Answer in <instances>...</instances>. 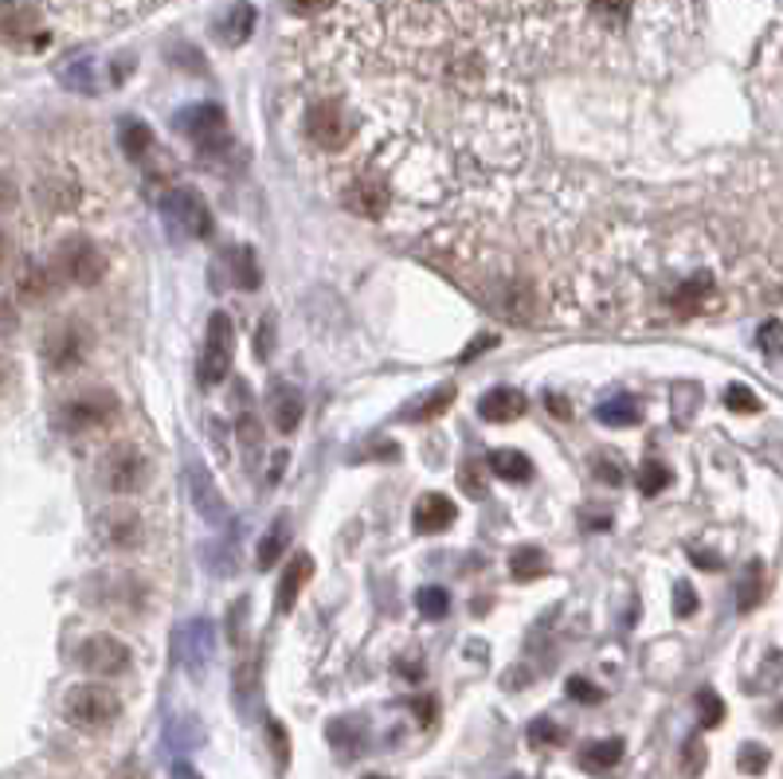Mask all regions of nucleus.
<instances>
[{"instance_id":"f8f14e48","label":"nucleus","mask_w":783,"mask_h":779,"mask_svg":"<svg viewBox=\"0 0 783 779\" xmlns=\"http://www.w3.org/2000/svg\"><path fill=\"white\" fill-rule=\"evenodd\" d=\"M212 651H216V631H212L208 619H192L177 631V658L189 669L192 678H201L212 662Z\"/></svg>"},{"instance_id":"de8ad7c7","label":"nucleus","mask_w":783,"mask_h":779,"mask_svg":"<svg viewBox=\"0 0 783 779\" xmlns=\"http://www.w3.org/2000/svg\"><path fill=\"white\" fill-rule=\"evenodd\" d=\"M16 201H20L16 181H12V176L0 169V211H12V208H16Z\"/></svg>"},{"instance_id":"aec40b11","label":"nucleus","mask_w":783,"mask_h":779,"mask_svg":"<svg viewBox=\"0 0 783 779\" xmlns=\"http://www.w3.org/2000/svg\"><path fill=\"white\" fill-rule=\"evenodd\" d=\"M529 412V400L518 392V388H493L478 400V415L486 423H510V420H521Z\"/></svg>"},{"instance_id":"bb28decb","label":"nucleus","mask_w":783,"mask_h":779,"mask_svg":"<svg viewBox=\"0 0 783 779\" xmlns=\"http://www.w3.org/2000/svg\"><path fill=\"white\" fill-rule=\"evenodd\" d=\"M760 599H764V564L752 560V564L745 569V576H740V587H737V611L740 615L757 611Z\"/></svg>"},{"instance_id":"a878e982","label":"nucleus","mask_w":783,"mask_h":779,"mask_svg":"<svg viewBox=\"0 0 783 779\" xmlns=\"http://www.w3.org/2000/svg\"><path fill=\"white\" fill-rule=\"evenodd\" d=\"M251 32H256V9H251V4H236V9L224 16V24H219V39L228 47L247 44Z\"/></svg>"},{"instance_id":"dca6fc26","label":"nucleus","mask_w":783,"mask_h":779,"mask_svg":"<svg viewBox=\"0 0 783 779\" xmlns=\"http://www.w3.org/2000/svg\"><path fill=\"white\" fill-rule=\"evenodd\" d=\"M99 584H102L99 599H102L106 607H114V611H122V615L137 611V607L146 604V587H141V580H137V576H129V572H114V576H102Z\"/></svg>"},{"instance_id":"ddd939ff","label":"nucleus","mask_w":783,"mask_h":779,"mask_svg":"<svg viewBox=\"0 0 783 779\" xmlns=\"http://www.w3.org/2000/svg\"><path fill=\"white\" fill-rule=\"evenodd\" d=\"M224 126H228V118H224V111H219L216 102H201V106H184L181 114H177V129H181L184 138L196 141V146H212V141L224 138Z\"/></svg>"},{"instance_id":"2f4dec72","label":"nucleus","mask_w":783,"mask_h":779,"mask_svg":"<svg viewBox=\"0 0 783 779\" xmlns=\"http://www.w3.org/2000/svg\"><path fill=\"white\" fill-rule=\"evenodd\" d=\"M666 486H670V470L655 459L643 462V470H638V490H643L647 497H655V494H662Z\"/></svg>"},{"instance_id":"20e7f679","label":"nucleus","mask_w":783,"mask_h":779,"mask_svg":"<svg viewBox=\"0 0 783 779\" xmlns=\"http://www.w3.org/2000/svg\"><path fill=\"white\" fill-rule=\"evenodd\" d=\"M64 717L75 724V729H106L122 717V697L110 686H99V681H82V686H71L64 694Z\"/></svg>"},{"instance_id":"f03ea898","label":"nucleus","mask_w":783,"mask_h":779,"mask_svg":"<svg viewBox=\"0 0 783 779\" xmlns=\"http://www.w3.org/2000/svg\"><path fill=\"white\" fill-rule=\"evenodd\" d=\"M353 134H356L353 111L338 99L314 102L306 118H302V138H306V146L321 149V153H341L345 146H353Z\"/></svg>"},{"instance_id":"49530a36","label":"nucleus","mask_w":783,"mask_h":779,"mask_svg":"<svg viewBox=\"0 0 783 779\" xmlns=\"http://www.w3.org/2000/svg\"><path fill=\"white\" fill-rule=\"evenodd\" d=\"M702 768H705V744L697 741V736H693V741L685 744V760H682V771L693 779V776H697V771H702Z\"/></svg>"},{"instance_id":"f704fd0d","label":"nucleus","mask_w":783,"mask_h":779,"mask_svg":"<svg viewBox=\"0 0 783 779\" xmlns=\"http://www.w3.org/2000/svg\"><path fill=\"white\" fill-rule=\"evenodd\" d=\"M697 709H702L705 729H717V724L725 721V701H720L713 689H702V694H697Z\"/></svg>"},{"instance_id":"58836bf2","label":"nucleus","mask_w":783,"mask_h":779,"mask_svg":"<svg viewBox=\"0 0 783 779\" xmlns=\"http://www.w3.org/2000/svg\"><path fill=\"white\" fill-rule=\"evenodd\" d=\"M236 435H239V443H243L247 455H259V447H263V432H259L256 415H243V420H239V427H236Z\"/></svg>"},{"instance_id":"423d86ee","label":"nucleus","mask_w":783,"mask_h":779,"mask_svg":"<svg viewBox=\"0 0 783 779\" xmlns=\"http://www.w3.org/2000/svg\"><path fill=\"white\" fill-rule=\"evenodd\" d=\"M161 216L169 231L181 239H208L212 236V208L196 188H173L164 193Z\"/></svg>"},{"instance_id":"603ef678","label":"nucleus","mask_w":783,"mask_h":779,"mask_svg":"<svg viewBox=\"0 0 783 779\" xmlns=\"http://www.w3.org/2000/svg\"><path fill=\"white\" fill-rule=\"evenodd\" d=\"M493 341H498V337H483V341H470V345H466V348H463V365H466V360H474V357H478V353H486V348H490V345H493Z\"/></svg>"},{"instance_id":"6e6d98bb","label":"nucleus","mask_w":783,"mask_h":779,"mask_svg":"<svg viewBox=\"0 0 783 779\" xmlns=\"http://www.w3.org/2000/svg\"><path fill=\"white\" fill-rule=\"evenodd\" d=\"M690 560L697 564V569H710V572L720 569V557H710V552H690Z\"/></svg>"},{"instance_id":"09e8293b","label":"nucleus","mask_w":783,"mask_h":779,"mask_svg":"<svg viewBox=\"0 0 783 779\" xmlns=\"http://www.w3.org/2000/svg\"><path fill=\"white\" fill-rule=\"evenodd\" d=\"M592 9L600 12V16L623 20L631 12V0H592Z\"/></svg>"},{"instance_id":"bf43d9fd","label":"nucleus","mask_w":783,"mask_h":779,"mask_svg":"<svg viewBox=\"0 0 783 779\" xmlns=\"http://www.w3.org/2000/svg\"><path fill=\"white\" fill-rule=\"evenodd\" d=\"M4 251H9V236L0 231V259H4Z\"/></svg>"},{"instance_id":"c03bdc74","label":"nucleus","mask_w":783,"mask_h":779,"mask_svg":"<svg viewBox=\"0 0 783 779\" xmlns=\"http://www.w3.org/2000/svg\"><path fill=\"white\" fill-rule=\"evenodd\" d=\"M568 697H576L583 706H595V701H603V689H595L588 678H568Z\"/></svg>"},{"instance_id":"0eeeda50","label":"nucleus","mask_w":783,"mask_h":779,"mask_svg":"<svg viewBox=\"0 0 783 779\" xmlns=\"http://www.w3.org/2000/svg\"><path fill=\"white\" fill-rule=\"evenodd\" d=\"M231 353H236V330H231L228 313L219 310L208 318V337H204V353H201V385L204 388H216L219 380H228Z\"/></svg>"},{"instance_id":"a19ab883","label":"nucleus","mask_w":783,"mask_h":779,"mask_svg":"<svg viewBox=\"0 0 783 779\" xmlns=\"http://www.w3.org/2000/svg\"><path fill=\"white\" fill-rule=\"evenodd\" d=\"M271 353H274V313H266V318L259 321V330H256V357L271 360Z\"/></svg>"},{"instance_id":"2eb2a0df","label":"nucleus","mask_w":783,"mask_h":779,"mask_svg":"<svg viewBox=\"0 0 783 779\" xmlns=\"http://www.w3.org/2000/svg\"><path fill=\"white\" fill-rule=\"evenodd\" d=\"M455 517H458V509L446 494H423L416 502V509H411V529L423 532V537H431V532L451 529Z\"/></svg>"},{"instance_id":"6ab92c4d","label":"nucleus","mask_w":783,"mask_h":779,"mask_svg":"<svg viewBox=\"0 0 783 779\" xmlns=\"http://www.w3.org/2000/svg\"><path fill=\"white\" fill-rule=\"evenodd\" d=\"M36 201L44 204L47 211H71L75 204L82 201V188L75 176L67 173H47L36 181Z\"/></svg>"},{"instance_id":"3c124183","label":"nucleus","mask_w":783,"mask_h":779,"mask_svg":"<svg viewBox=\"0 0 783 779\" xmlns=\"http://www.w3.org/2000/svg\"><path fill=\"white\" fill-rule=\"evenodd\" d=\"M595 478H603V482H611V486H620V482H623L620 467H615V462H611V459L595 462Z\"/></svg>"},{"instance_id":"9d476101","label":"nucleus","mask_w":783,"mask_h":779,"mask_svg":"<svg viewBox=\"0 0 783 779\" xmlns=\"http://www.w3.org/2000/svg\"><path fill=\"white\" fill-rule=\"evenodd\" d=\"M44 39V12L36 0H0V44L32 47Z\"/></svg>"},{"instance_id":"c9c22d12","label":"nucleus","mask_w":783,"mask_h":779,"mask_svg":"<svg viewBox=\"0 0 783 779\" xmlns=\"http://www.w3.org/2000/svg\"><path fill=\"white\" fill-rule=\"evenodd\" d=\"M768 760H772V756H768V748H760V744H745L740 756H737V764H740L745 776H760V771L768 768Z\"/></svg>"},{"instance_id":"7ed1b4c3","label":"nucleus","mask_w":783,"mask_h":779,"mask_svg":"<svg viewBox=\"0 0 783 779\" xmlns=\"http://www.w3.org/2000/svg\"><path fill=\"white\" fill-rule=\"evenodd\" d=\"M122 415V404L118 396L110 392V388H82V392L67 396L59 412H55V423H59V432H99V427H110V423Z\"/></svg>"},{"instance_id":"4468645a","label":"nucleus","mask_w":783,"mask_h":779,"mask_svg":"<svg viewBox=\"0 0 783 779\" xmlns=\"http://www.w3.org/2000/svg\"><path fill=\"white\" fill-rule=\"evenodd\" d=\"M189 497H192V505H196V514H201L208 525L228 522V505H224V497H219L208 467H201V462H192L189 467Z\"/></svg>"},{"instance_id":"4d7b16f0","label":"nucleus","mask_w":783,"mask_h":779,"mask_svg":"<svg viewBox=\"0 0 783 779\" xmlns=\"http://www.w3.org/2000/svg\"><path fill=\"white\" fill-rule=\"evenodd\" d=\"M173 779H204V776H201L196 768H189V764H177V768H173Z\"/></svg>"},{"instance_id":"864d4df0","label":"nucleus","mask_w":783,"mask_h":779,"mask_svg":"<svg viewBox=\"0 0 783 779\" xmlns=\"http://www.w3.org/2000/svg\"><path fill=\"white\" fill-rule=\"evenodd\" d=\"M463 486H466V494H470V497H483V494H486L483 478H474V474H470V467L463 470Z\"/></svg>"},{"instance_id":"4be33fe9","label":"nucleus","mask_w":783,"mask_h":779,"mask_svg":"<svg viewBox=\"0 0 783 779\" xmlns=\"http://www.w3.org/2000/svg\"><path fill=\"white\" fill-rule=\"evenodd\" d=\"M302 415H306V400H302L298 388H286V385L274 388V396H271V420H274V427L291 435L294 427L302 423Z\"/></svg>"},{"instance_id":"6e6552de","label":"nucleus","mask_w":783,"mask_h":779,"mask_svg":"<svg viewBox=\"0 0 783 779\" xmlns=\"http://www.w3.org/2000/svg\"><path fill=\"white\" fill-rule=\"evenodd\" d=\"M39 357L52 373H71L87 357V333L79 321H55L47 325L44 341H39Z\"/></svg>"},{"instance_id":"79ce46f5","label":"nucleus","mask_w":783,"mask_h":779,"mask_svg":"<svg viewBox=\"0 0 783 779\" xmlns=\"http://www.w3.org/2000/svg\"><path fill=\"white\" fill-rule=\"evenodd\" d=\"M64 83L71 87V91H82V94H91L94 91V79H91V64L82 59V64H75V67H67L64 71Z\"/></svg>"},{"instance_id":"4c0bfd02","label":"nucleus","mask_w":783,"mask_h":779,"mask_svg":"<svg viewBox=\"0 0 783 779\" xmlns=\"http://www.w3.org/2000/svg\"><path fill=\"white\" fill-rule=\"evenodd\" d=\"M757 341H760V348H764L768 357H783V321H764Z\"/></svg>"},{"instance_id":"c756f323","label":"nucleus","mask_w":783,"mask_h":779,"mask_svg":"<svg viewBox=\"0 0 783 779\" xmlns=\"http://www.w3.org/2000/svg\"><path fill=\"white\" fill-rule=\"evenodd\" d=\"M451 404H455V385H443V388H435V392H431L428 400L411 404V408H408V420H416V423L439 420V415H443Z\"/></svg>"},{"instance_id":"cd10ccee","label":"nucleus","mask_w":783,"mask_h":779,"mask_svg":"<svg viewBox=\"0 0 783 779\" xmlns=\"http://www.w3.org/2000/svg\"><path fill=\"white\" fill-rule=\"evenodd\" d=\"M490 470L498 478H506V482H529V478H533V462H529L521 450H493Z\"/></svg>"},{"instance_id":"1a4fd4ad","label":"nucleus","mask_w":783,"mask_h":779,"mask_svg":"<svg viewBox=\"0 0 783 779\" xmlns=\"http://www.w3.org/2000/svg\"><path fill=\"white\" fill-rule=\"evenodd\" d=\"M75 658H79V666L87 669L91 678H118V674L129 669L134 654H129L126 642L114 639V634H91V639H82Z\"/></svg>"},{"instance_id":"ea45409f","label":"nucleus","mask_w":783,"mask_h":779,"mask_svg":"<svg viewBox=\"0 0 783 779\" xmlns=\"http://www.w3.org/2000/svg\"><path fill=\"white\" fill-rule=\"evenodd\" d=\"M243 631H247V599H236L228 615V642L231 646H243Z\"/></svg>"},{"instance_id":"b1692460","label":"nucleus","mask_w":783,"mask_h":779,"mask_svg":"<svg viewBox=\"0 0 783 779\" xmlns=\"http://www.w3.org/2000/svg\"><path fill=\"white\" fill-rule=\"evenodd\" d=\"M623 760V741L620 736H611V741H592L588 748L580 752V768L600 776V771H611L615 764Z\"/></svg>"},{"instance_id":"f257e3e1","label":"nucleus","mask_w":783,"mask_h":779,"mask_svg":"<svg viewBox=\"0 0 783 779\" xmlns=\"http://www.w3.org/2000/svg\"><path fill=\"white\" fill-rule=\"evenodd\" d=\"M154 478V467H149V455L137 443H114L106 447V455L99 459V486L114 497H129L141 494Z\"/></svg>"},{"instance_id":"473e14b6","label":"nucleus","mask_w":783,"mask_h":779,"mask_svg":"<svg viewBox=\"0 0 783 779\" xmlns=\"http://www.w3.org/2000/svg\"><path fill=\"white\" fill-rule=\"evenodd\" d=\"M256 686H259V658H243L236 669V697H239V706H243V713L247 706H251V689Z\"/></svg>"},{"instance_id":"f3484780","label":"nucleus","mask_w":783,"mask_h":779,"mask_svg":"<svg viewBox=\"0 0 783 779\" xmlns=\"http://www.w3.org/2000/svg\"><path fill=\"white\" fill-rule=\"evenodd\" d=\"M310 576H314L310 552H294L291 564H286V572H283V580H279V592H274V611L291 615V607L298 604L302 587L310 584Z\"/></svg>"},{"instance_id":"412c9836","label":"nucleus","mask_w":783,"mask_h":779,"mask_svg":"<svg viewBox=\"0 0 783 779\" xmlns=\"http://www.w3.org/2000/svg\"><path fill=\"white\" fill-rule=\"evenodd\" d=\"M291 549V514H279L271 522V529L259 537V549H256V564L259 572L274 569L279 560H283V552Z\"/></svg>"},{"instance_id":"9b49d317","label":"nucleus","mask_w":783,"mask_h":779,"mask_svg":"<svg viewBox=\"0 0 783 779\" xmlns=\"http://www.w3.org/2000/svg\"><path fill=\"white\" fill-rule=\"evenodd\" d=\"M94 532H99V541L106 545L110 552H134L146 541V522H141V514L129 509V505H110V509L99 514V522H94Z\"/></svg>"},{"instance_id":"72a5a7b5","label":"nucleus","mask_w":783,"mask_h":779,"mask_svg":"<svg viewBox=\"0 0 783 779\" xmlns=\"http://www.w3.org/2000/svg\"><path fill=\"white\" fill-rule=\"evenodd\" d=\"M416 604L428 619H443V615L451 611V596H446L443 587H423V592L416 596Z\"/></svg>"},{"instance_id":"e433bc0d","label":"nucleus","mask_w":783,"mask_h":779,"mask_svg":"<svg viewBox=\"0 0 783 779\" xmlns=\"http://www.w3.org/2000/svg\"><path fill=\"white\" fill-rule=\"evenodd\" d=\"M725 408H733V412L752 415V412H760V400H757V396H752V388L733 385L729 392H725Z\"/></svg>"},{"instance_id":"39448f33","label":"nucleus","mask_w":783,"mask_h":779,"mask_svg":"<svg viewBox=\"0 0 783 779\" xmlns=\"http://www.w3.org/2000/svg\"><path fill=\"white\" fill-rule=\"evenodd\" d=\"M52 266H55V275L64 278V283L82 286V290H87V286H99L102 278H106V255H102L99 243H94V239H87V236L64 239V243L55 248Z\"/></svg>"},{"instance_id":"5fc2aeb1","label":"nucleus","mask_w":783,"mask_h":779,"mask_svg":"<svg viewBox=\"0 0 783 779\" xmlns=\"http://www.w3.org/2000/svg\"><path fill=\"white\" fill-rule=\"evenodd\" d=\"M271 741H274V752H279V764H286V736H283V724H271Z\"/></svg>"},{"instance_id":"393cba45","label":"nucleus","mask_w":783,"mask_h":779,"mask_svg":"<svg viewBox=\"0 0 783 779\" xmlns=\"http://www.w3.org/2000/svg\"><path fill=\"white\" fill-rule=\"evenodd\" d=\"M228 275L239 290H256L263 283V271H259V259L251 248H231L228 251Z\"/></svg>"},{"instance_id":"7c9ffc66","label":"nucleus","mask_w":783,"mask_h":779,"mask_svg":"<svg viewBox=\"0 0 783 779\" xmlns=\"http://www.w3.org/2000/svg\"><path fill=\"white\" fill-rule=\"evenodd\" d=\"M595 420H600L603 427H631V423L638 420V404L631 396H615V400L595 408Z\"/></svg>"},{"instance_id":"680f3d73","label":"nucleus","mask_w":783,"mask_h":779,"mask_svg":"<svg viewBox=\"0 0 783 779\" xmlns=\"http://www.w3.org/2000/svg\"><path fill=\"white\" fill-rule=\"evenodd\" d=\"M780 721H783V706H780Z\"/></svg>"},{"instance_id":"8fccbe9b","label":"nucleus","mask_w":783,"mask_h":779,"mask_svg":"<svg viewBox=\"0 0 783 779\" xmlns=\"http://www.w3.org/2000/svg\"><path fill=\"white\" fill-rule=\"evenodd\" d=\"M286 4H291L294 16H306V20H310V16H318V12L326 9L329 0H286Z\"/></svg>"},{"instance_id":"a18cd8bd","label":"nucleus","mask_w":783,"mask_h":779,"mask_svg":"<svg viewBox=\"0 0 783 779\" xmlns=\"http://www.w3.org/2000/svg\"><path fill=\"white\" fill-rule=\"evenodd\" d=\"M529 741L533 744H560L565 741V733H560L553 721H533L529 724Z\"/></svg>"},{"instance_id":"c85d7f7f","label":"nucleus","mask_w":783,"mask_h":779,"mask_svg":"<svg viewBox=\"0 0 783 779\" xmlns=\"http://www.w3.org/2000/svg\"><path fill=\"white\" fill-rule=\"evenodd\" d=\"M545 569H548L545 552L533 549V545H525V549L510 552V576H513V580H521V584H529V580H537Z\"/></svg>"},{"instance_id":"37998d69","label":"nucleus","mask_w":783,"mask_h":779,"mask_svg":"<svg viewBox=\"0 0 783 779\" xmlns=\"http://www.w3.org/2000/svg\"><path fill=\"white\" fill-rule=\"evenodd\" d=\"M674 615H678V619H690V615H697V592H693L690 584H678L674 587Z\"/></svg>"},{"instance_id":"5701e85b","label":"nucleus","mask_w":783,"mask_h":779,"mask_svg":"<svg viewBox=\"0 0 783 779\" xmlns=\"http://www.w3.org/2000/svg\"><path fill=\"white\" fill-rule=\"evenodd\" d=\"M118 146H122V153H126L129 161H146V157L154 153L157 138H154V129H149V122L126 118L118 126Z\"/></svg>"},{"instance_id":"052dcab7","label":"nucleus","mask_w":783,"mask_h":779,"mask_svg":"<svg viewBox=\"0 0 783 779\" xmlns=\"http://www.w3.org/2000/svg\"><path fill=\"white\" fill-rule=\"evenodd\" d=\"M365 779H388V776H365Z\"/></svg>"},{"instance_id":"13d9d810","label":"nucleus","mask_w":783,"mask_h":779,"mask_svg":"<svg viewBox=\"0 0 783 779\" xmlns=\"http://www.w3.org/2000/svg\"><path fill=\"white\" fill-rule=\"evenodd\" d=\"M4 385H9V360L0 357V388H4Z\"/></svg>"},{"instance_id":"a211bd4d","label":"nucleus","mask_w":783,"mask_h":779,"mask_svg":"<svg viewBox=\"0 0 783 779\" xmlns=\"http://www.w3.org/2000/svg\"><path fill=\"white\" fill-rule=\"evenodd\" d=\"M55 266H44V263H36V259H24L20 263V271H16V298L20 302H32V306H39V302H47L55 294Z\"/></svg>"}]
</instances>
